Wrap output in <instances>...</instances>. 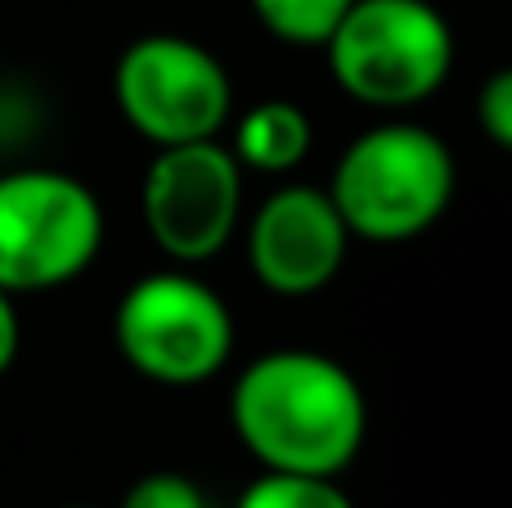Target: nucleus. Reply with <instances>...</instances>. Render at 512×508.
Listing matches in <instances>:
<instances>
[{"label":"nucleus","instance_id":"39448f33","mask_svg":"<svg viewBox=\"0 0 512 508\" xmlns=\"http://www.w3.org/2000/svg\"><path fill=\"white\" fill-rule=\"evenodd\" d=\"M104 243V212L77 176H0V288L41 293L77 279Z\"/></svg>","mask_w":512,"mask_h":508},{"label":"nucleus","instance_id":"4468645a","mask_svg":"<svg viewBox=\"0 0 512 508\" xmlns=\"http://www.w3.org/2000/svg\"><path fill=\"white\" fill-rule=\"evenodd\" d=\"M18 356V311H14V293L0 288V374H9Z\"/></svg>","mask_w":512,"mask_h":508},{"label":"nucleus","instance_id":"7ed1b4c3","mask_svg":"<svg viewBox=\"0 0 512 508\" xmlns=\"http://www.w3.org/2000/svg\"><path fill=\"white\" fill-rule=\"evenodd\" d=\"M324 45L337 86L373 108L423 104L454 63L450 23L427 0H351Z\"/></svg>","mask_w":512,"mask_h":508},{"label":"nucleus","instance_id":"1a4fd4ad","mask_svg":"<svg viewBox=\"0 0 512 508\" xmlns=\"http://www.w3.org/2000/svg\"><path fill=\"white\" fill-rule=\"evenodd\" d=\"M230 153L239 158V167L265 171V176L292 171L310 153V117L288 99H265L239 117Z\"/></svg>","mask_w":512,"mask_h":508},{"label":"nucleus","instance_id":"0eeeda50","mask_svg":"<svg viewBox=\"0 0 512 508\" xmlns=\"http://www.w3.org/2000/svg\"><path fill=\"white\" fill-rule=\"evenodd\" d=\"M144 225L167 257L207 261L230 243L243 212V167L225 144H167L144 171Z\"/></svg>","mask_w":512,"mask_h":508},{"label":"nucleus","instance_id":"9b49d317","mask_svg":"<svg viewBox=\"0 0 512 508\" xmlns=\"http://www.w3.org/2000/svg\"><path fill=\"white\" fill-rule=\"evenodd\" d=\"M351 0H252V14L288 45H324Z\"/></svg>","mask_w":512,"mask_h":508},{"label":"nucleus","instance_id":"f8f14e48","mask_svg":"<svg viewBox=\"0 0 512 508\" xmlns=\"http://www.w3.org/2000/svg\"><path fill=\"white\" fill-rule=\"evenodd\" d=\"M122 508H212L203 486L180 473H149L126 491Z\"/></svg>","mask_w":512,"mask_h":508},{"label":"nucleus","instance_id":"f257e3e1","mask_svg":"<svg viewBox=\"0 0 512 508\" xmlns=\"http://www.w3.org/2000/svg\"><path fill=\"white\" fill-rule=\"evenodd\" d=\"M239 441L270 473L337 477L364 446V392L333 356L270 351L239 374L230 396Z\"/></svg>","mask_w":512,"mask_h":508},{"label":"nucleus","instance_id":"9d476101","mask_svg":"<svg viewBox=\"0 0 512 508\" xmlns=\"http://www.w3.org/2000/svg\"><path fill=\"white\" fill-rule=\"evenodd\" d=\"M234 508H355L346 491L333 477H310V473H270L248 486L234 500Z\"/></svg>","mask_w":512,"mask_h":508},{"label":"nucleus","instance_id":"f03ea898","mask_svg":"<svg viewBox=\"0 0 512 508\" xmlns=\"http://www.w3.org/2000/svg\"><path fill=\"white\" fill-rule=\"evenodd\" d=\"M337 216L351 234L400 243L432 230L454 198V158L441 135L414 122H382L355 135L333 171Z\"/></svg>","mask_w":512,"mask_h":508},{"label":"nucleus","instance_id":"6e6552de","mask_svg":"<svg viewBox=\"0 0 512 508\" xmlns=\"http://www.w3.org/2000/svg\"><path fill=\"white\" fill-rule=\"evenodd\" d=\"M346 239H351V230L342 225L328 189L315 185L274 189L256 207L248 225L252 275L279 297L319 293L342 270Z\"/></svg>","mask_w":512,"mask_h":508},{"label":"nucleus","instance_id":"ddd939ff","mask_svg":"<svg viewBox=\"0 0 512 508\" xmlns=\"http://www.w3.org/2000/svg\"><path fill=\"white\" fill-rule=\"evenodd\" d=\"M477 122L495 149H512V72H490L477 95Z\"/></svg>","mask_w":512,"mask_h":508},{"label":"nucleus","instance_id":"423d86ee","mask_svg":"<svg viewBox=\"0 0 512 508\" xmlns=\"http://www.w3.org/2000/svg\"><path fill=\"white\" fill-rule=\"evenodd\" d=\"M117 108L158 149L216 140L234 108L230 72L207 45L189 36L153 32L122 50L113 72Z\"/></svg>","mask_w":512,"mask_h":508},{"label":"nucleus","instance_id":"20e7f679","mask_svg":"<svg viewBox=\"0 0 512 508\" xmlns=\"http://www.w3.org/2000/svg\"><path fill=\"white\" fill-rule=\"evenodd\" d=\"M117 351L162 387H194L225 369L234 351L230 306L180 270L135 279L113 315Z\"/></svg>","mask_w":512,"mask_h":508}]
</instances>
